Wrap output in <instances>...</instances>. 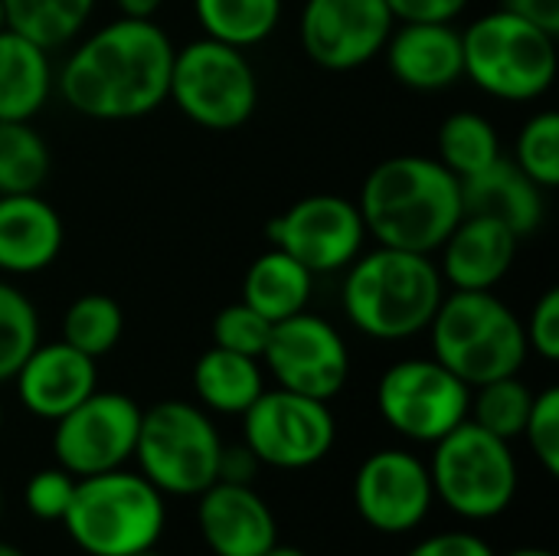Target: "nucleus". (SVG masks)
Here are the masks:
<instances>
[{
    "mask_svg": "<svg viewBox=\"0 0 559 556\" xmlns=\"http://www.w3.org/2000/svg\"><path fill=\"white\" fill-rule=\"evenodd\" d=\"M465 75L501 102H534L557 79V36L511 13L491 10L462 29Z\"/></svg>",
    "mask_w": 559,
    "mask_h": 556,
    "instance_id": "423d86ee",
    "label": "nucleus"
},
{
    "mask_svg": "<svg viewBox=\"0 0 559 556\" xmlns=\"http://www.w3.org/2000/svg\"><path fill=\"white\" fill-rule=\"evenodd\" d=\"M357 210L377 246L432 256L465 216L462 180L436 157H386L367 174Z\"/></svg>",
    "mask_w": 559,
    "mask_h": 556,
    "instance_id": "f03ea898",
    "label": "nucleus"
},
{
    "mask_svg": "<svg viewBox=\"0 0 559 556\" xmlns=\"http://www.w3.org/2000/svg\"><path fill=\"white\" fill-rule=\"evenodd\" d=\"M265 236L311 275H331L347 269L364 252L367 226L354 200L337 193H311L269 220Z\"/></svg>",
    "mask_w": 559,
    "mask_h": 556,
    "instance_id": "ddd939ff",
    "label": "nucleus"
},
{
    "mask_svg": "<svg viewBox=\"0 0 559 556\" xmlns=\"http://www.w3.org/2000/svg\"><path fill=\"white\" fill-rule=\"evenodd\" d=\"M508 556H557V554H550V551H544V547H521V551H511Z\"/></svg>",
    "mask_w": 559,
    "mask_h": 556,
    "instance_id": "c03bdc74",
    "label": "nucleus"
},
{
    "mask_svg": "<svg viewBox=\"0 0 559 556\" xmlns=\"http://www.w3.org/2000/svg\"><path fill=\"white\" fill-rule=\"evenodd\" d=\"M396 26L386 0H305L301 46L328 72H350L383 52Z\"/></svg>",
    "mask_w": 559,
    "mask_h": 556,
    "instance_id": "2eb2a0df",
    "label": "nucleus"
},
{
    "mask_svg": "<svg viewBox=\"0 0 559 556\" xmlns=\"http://www.w3.org/2000/svg\"><path fill=\"white\" fill-rule=\"evenodd\" d=\"M193 13L203 36L249 49L275 33L282 20V0H193Z\"/></svg>",
    "mask_w": 559,
    "mask_h": 556,
    "instance_id": "a878e982",
    "label": "nucleus"
},
{
    "mask_svg": "<svg viewBox=\"0 0 559 556\" xmlns=\"http://www.w3.org/2000/svg\"><path fill=\"white\" fill-rule=\"evenodd\" d=\"M255 472H259V462L246 446H223V452H219V478L216 482L252 485Z\"/></svg>",
    "mask_w": 559,
    "mask_h": 556,
    "instance_id": "ea45409f",
    "label": "nucleus"
},
{
    "mask_svg": "<svg viewBox=\"0 0 559 556\" xmlns=\"http://www.w3.org/2000/svg\"><path fill=\"white\" fill-rule=\"evenodd\" d=\"M95 10V0H3L7 26L43 49L72 43Z\"/></svg>",
    "mask_w": 559,
    "mask_h": 556,
    "instance_id": "bb28decb",
    "label": "nucleus"
},
{
    "mask_svg": "<svg viewBox=\"0 0 559 556\" xmlns=\"http://www.w3.org/2000/svg\"><path fill=\"white\" fill-rule=\"evenodd\" d=\"M49 174V147L29 121H0V193H36Z\"/></svg>",
    "mask_w": 559,
    "mask_h": 556,
    "instance_id": "7c9ffc66",
    "label": "nucleus"
},
{
    "mask_svg": "<svg viewBox=\"0 0 559 556\" xmlns=\"http://www.w3.org/2000/svg\"><path fill=\"white\" fill-rule=\"evenodd\" d=\"M141 406L128 393L95 390L75 410L56 419L52 456L75 478L124 469L134 459Z\"/></svg>",
    "mask_w": 559,
    "mask_h": 556,
    "instance_id": "f8f14e48",
    "label": "nucleus"
},
{
    "mask_svg": "<svg viewBox=\"0 0 559 556\" xmlns=\"http://www.w3.org/2000/svg\"><path fill=\"white\" fill-rule=\"evenodd\" d=\"M311 288H314V275L298 259L272 246L246 269L242 301L275 324L305 311L311 301Z\"/></svg>",
    "mask_w": 559,
    "mask_h": 556,
    "instance_id": "393cba45",
    "label": "nucleus"
},
{
    "mask_svg": "<svg viewBox=\"0 0 559 556\" xmlns=\"http://www.w3.org/2000/svg\"><path fill=\"white\" fill-rule=\"evenodd\" d=\"M7 26V16H3V0H0V29Z\"/></svg>",
    "mask_w": 559,
    "mask_h": 556,
    "instance_id": "de8ad7c7",
    "label": "nucleus"
},
{
    "mask_svg": "<svg viewBox=\"0 0 559 556\" xmlns=\"http://www.w3.org/2000/svg\"><path fill=\"white\" fill-rule=\"evenodd\" d=\"M197 498V524L213 556H262L278 544L275 514L252 485L213 482Z\"/></svg>",
    "mask_w": 559,
    "mask_h": 556,
    "instance_id": "f3484780",
    "label": "nucleus"
},
{
    "mask_svg": "<svg viewBox=\"0 0 559 556\" xmlns=\"http://www.w3.org/2000/svg\"><path fill=\"white\" fill-rule=\"evenodd\" d=\"M501 10H511L559 36V0H501Z\"/></svg>",
    "mask_w": 559,
    "mask_h": 556,
    "instance_id": "a19ab883",
    "label": "nucleus"
},
{
    "mask_svg": "<svg viewBox=\"0 0 559 556\" xmlns=\"http://www.w3.org/2000/svg\"><path fill=\"white\" fill-rule=\"evenodd\" d=\"M167 98L193 125L206 131H233L252 118L259 105V79L246 49L203 36L174 49Z\"/></svg>",
    "mask_w": 559,
    "mask_h": 556,
    "instance_id": "1a4fd4ad",
    "label": "nucleus"
},
{
    "mask_svg": "<svg viewBox=\"0 0 559 556\" xmlns=\"http://www.w3.org/2000/svg\"><path fill=\"white\" fill-rule=\"evenodd\" d=\"M524 439L547 475H559V390L534 393V406L524 426Z\"/></svg>",
    "mask_w": 559,
    "mask_h": 556,
    "instance_id": "f704fd0d",
    "label": "nucleus"
},
{
    "mask_svg": "<svg viewBox=\"0 0 559 556\" xmlns=\"http://www.w3.org/2000/svg\"><path fill=\"white\" fill-rule=\"evenodd\" d=\"M262 364L282 390L331 403L350 377V351L341 331L308 308L275 321Z\"/></svg>",
    "mask_w": 559,
    "mask_h": 556,
    "instance_id": "4468645a",
    "label": "nucleus"
},
{
    "mask_svg": "<svg viewBox=\"0 0 559 556\" xmlns=\"http://www.w3.org/2000/svg\"><path fill=\"white\" fill-rule=\"evenodd\" d=\"M432 446L429 478L449 511L465 521H491L511 508L521 482L511 442L465 419Z\"/></svg>",
    "mask_w": 559,
    "mask_h": 556,
    "instance_id": "6e6552de",
    "label": "nucleus"
},
{
    "mask_svg": "<svg viewBox=\"0 0 559 556\" xmlns=\"http://www.w3.org/2000/svg\"><path fill=\"white\" fill-rule=\"evenodd\" d=\"M223 439L203 406L164 400L141 410L138 472L164 498H197L219 478Z\"/></svg>",
    "mask_w": 559,
    "mask_h": 556,
    "instance_id": "0eeeda50",
    "label": "nucleus"
},
{
    "mask_svg": "<svg viewBox=\"0 0 559 556\" xmlns=\"http://www.w3.org/2000/svg\"><path fill=\"white\" fill-rule=\"evenodd\" d=\"M514 164L540 187L554 190L559 184V115L537 111L524 121L514 141Z\"/></svg>",
    "mask_w": 559,
    "mask_h": 556,
    "instance_id": "473e14b6",
    "label": "nucleus"
},
{
    "mask_svg": "<svg viewBox=\"0 0 559 556\" xmlns=\"http://www.w3.org/2000/svg\"><path fill=\"white\" fill-rule=\"evenodd\" d=\"M167 524V498L128 469L75 482L62 518L72 544L88 556H128L157 547Z\"/></svg>",
    "mask_w": 559,
    "mask_h": 556,
    "instance_id": "39448f33",
    "label": "nucleus"
},
{
    "mask_svg": "<svg viewBox=\"0 0 559 556\" xmlns=\"http://www.w3.org/2000/svg\"><path fill=\"white\" fill-rule=\"evenodd\" d=\"M269 334H272V321L262 318L246 301L226 305L213 318V344L223 347V351H236V354L255 357V360H262Z\"/></svg>",
    "mask_w": 559,
    "mask_h": 556,
    "instance_id": "72a5a7b5",
    "label": "nucleus"
},
{
    "mask_svg": "<svg viewBox=\"0 0 559 556\" xmlns=\"http://www.w3.org/2000/svg\"><path fill=\"white\" fill-rule=\"evenodd\" d=\"M0 426H3V406H0Z\"/></svg>",
    "mask_w": 559,
    "mask_h": 556,
    "instance_id": "09e8293b",
    "label": "nucleus"
},
{
    "mask_svg": "<svg viewBox=\"0 0 559 556\" xmlns=\"http://www.w3.org/2000/svg\"><path fill=\"white\" fill-rule=\"evenodd\" d=\"M242 439L259 465L298 472L328 459L337 439V423L328 403L275 387L262 390L242 413Z\"/></svg>",
    "mask_w": 559,
    "mask_h": 556,
    "instance_id": "9b49d317",
    "label": "nucleus"
},
{
    "mask_svg": "<svg viewBox=\"0 0 559 556\" xmlns=\"http://www.w3.org/2000/svg\"><path fill=\"white\" fill-rule=\"evenodd\" d=\"M544 193L514 161L498 157L491 167L462 180V210L504 223L518 239L534 236L544 223Z\"/></svg>",
    "mask_w": 559,
    "mask_h": 556,
    "instance_id": "4be33fe9",
    "label": "nucleus"
},
{
    "mask_svg": "<svg viewBox=\"0 0 559 556\" xmlns=\"http://www.w3.org/2000/svg\"><path fill=\"white\" fill-rule=\"evenodd\" d=\"M426 331L432 357L468 387L521 374L531 354L524 321L495 292L442 295Z\"/></svg>",
    "mask_w": 559,
    "mask_h": 556,
    "instance_id": "20e7f679",
    "label": "nucleus"
},
{
    "mask_svg": "<svg viewBox=\"0 0 559 556\" xmlns=\"http://www.w3.org/2000/svg\"><path fill=\"white\" fill-rule=\"evenodd\" d=\"M265 390L262 364L255 357L210 347L193 364V393L203 410L219 416H242Z\"/></svg>",
    "mask_w": 559,
    "mask_h": 556,
    "instance_id": "b1692460",
    "label": "nucleus"
},
{
    "mask_svg": "<svg viewBox=\"0 0 559 556\" xmlns=\"http://www.w3.org/2000/svg\"><path fill=\"white\" fill-rule=\"evenodd\" d=\"M354 505L380 534L416 531L436 505L429 465L406 449H380L367 456L354 478Z\"/></svg>",
    "mask_w": 559,
    "mask_h": 556,
    "instance_id": "dca6fc26",
    "label": "nucleus"
},
{
    "mask_svg": "<svg viewBox=\"0 0 559 556\" xmlns=\"http://www.w3.org/2000/svg\"><path fill=\"white\" fill-rule=\"evenodd\" d=\"M118 13L121 16H131V20H154V13L164 7V0H115Z\"/></svg>",
    "mask_w": 559,
    "mask_h": 556,
    "instance_id": "79ce46f5",
    "label": "nucleus"
},
{
    "mask_svg": "<svg viewBox=\"0 0 559 556\" xmlns=\"http://www.w3.org/2000/svg\"><path fill=\"white\" fill-rule=\"evenodd\" d=\"M406 556H498L478 534L468 531H445L432 534L429 541L416 544Z\"/></svg>",
    "mask_w": 559,
    "mask_h": 556,
    "instance_id": "58836bf2",
    "label": "nucleus"
},
{
    "mask_svg": "<svg viewBox=\"0 0 559 556\" xmlns=\"http://www.w3.org/2000/svg\"><path fill=\"white\" fill-rule=\"evenodd\" d=\"M0 556H26V554H23L20 547H13V544H3V541H0Z\"/></svg>",
    "mask_w": 559,
    "mask_h": 556,
    "instance_id": "a18cd8bd",
    "label": "nucleus"
},
{
    "mask_svg": "<svg viewBox=\"0 0 559 556\" xmlns=\"http://www.w3.org/2000/svg\"><path fill=\"white\" fill-rule=\"evenodd\" d=\"M445 282L432 256L377 246L347 265L344 311L373 341H406L429 328Z\"/></svg>",
    "mask_w": 559,
    "mask_h": 556,
    "instance_id": "7ed1b4c3",
    "label": "nucleus"
},
{
    "mask_svg": "<svg viewBox=\"0 0 559 556\" xmlns=\"http://www.w3.org/2000/svg\"><path fill=\"white\" fill-rule=\"evenodd\" d=\"M396 23H455L468 0H386Z\"/></svg>",
    "mask_w": 559,
    "mask_h": 556,
    "instance_id": "4c0bfd02",
    "label": "nucleus"
},
{
    "mask_svg": "<svg viewBox=\"0 0 559 556\" xmlns=\"http://www.w3.org/2000/svg\"><path fill=\"white\" fill-rule=\"evenodd\" d=\"M524 338H527V347L544 357L547 364L559 360V292L557 288H547L534 308H531V318L524 321Z\"/></svg>",
    "mask_w": 559,
    "mask_h": 556,
    "instance_id": "e433bc0d",
    "label": "nucleus"
},
{
    "mask_svg": "<svg viewBox=\"0 0 559 556\" xmlns=\"http://www.w3.org/2000/svg\"><path fill=\"white\" fill-rule=\"evenodd\" d=\"M262 556H308V554H301L298 547H285V544H272L269 551Z\"/></svg>",
    "mask_w": 559,
    "mask_h": 556,
    "instance_id": "37998d69",
    "label": "nucleus"
},
{
    "mask_svg": "<svg viewBox=\"0 0 559 556\" xmlns=\"http://www.w3.org/2000/svg\"><path fill=\"white\" fill-rule=\"evenodd\" d=\"M128 556H164L157 547H147V551H138V554H128Z\"/></svg>",
    "mask_w": 559,
    "mask_h": 556,
    "instance_id": "49530a36",
    "label": "nucleus"
},
{
    "mask_svg": "<svg viewBox=\"0 0 559 556\" xmlns=\"http://www.w3.org/2000/svg\"><path fill=\"white\" fill-rule=\"evenodd\" d=\"M518 242L521 239L504 223L465 213L449 233V239L439 246V275L455 292H491L508 279L518 256Z\"/></svg>",
    "mask_w": 559,
    "mask_h": 556,
    "instance_id": "aec40b11",
    "label": "nucleus"
},
{
    "mask_svg": "<svg viewBox=\"0 0 559 556\" xmlns=\"http://www.w3.org/2000/svg\"><path fill=\"white\" fill-rule=\"evenodd\" d=\"M472 403H468V419L481 429H488L491 436L514 442L518 436H524L531 406H534V393L531 387L514 374V377H498L488 380L481 387H472Z\"/></svg>",
    "mask_w": 559,
    "mask_h": 556,
    "instance_id": "c756f323",
    "label": "nucleus"
},
{
    "mask_svg": "<svg viewBox=\"0 0 559 556\" xmlns=\"http://www.w3.org/2000/svg\"><path fill=\"white\" fill-rule=\"evenodd\" d=\"M383 56L390 75L413 92H442L465 79L462 29L452 23H396Z\"/></svg>",
    "mask_w": 559,
    "mask_h": 556,
    "instance_id": "6ab92c4d",
    "label": "nucleus"
},
{
    "mask_svg": "<svg viewBox=\"0 0 559 556\" xmlns=\"http://www.w3.org/2000/svg\"><path fill=\"white\" fill-rule=\"evenodd\" d=\"M174 49L154 20L118 16L69 52L59 92L75 115L92 121L144 118L167 102Z\"/></svg>",
    "mask_w": 559,
    "mask_h": 556,
    "instance_id": "f257e3e1",
    "label": "nucleus"
},
{
    "mask_svg": "<svg viewBox=\"0 0 559 556\" xmlns=\"http://www.w3.org/2000/svg\"><path fill=\"white\" fill-rule=\"evenodd\" d=\"M66 242L62 216L39 193H0V272L36 275Z\"/></svg>",
    "mask_w": 559,
    "mask_h": 556,
    "instance_id": "412c9836",
    "label": "nucleus"
},
{
    "mask_svg": "<svg viewBox=\"0 0 559 556\" xmlns=\"http://www.w3.org/2000/svg\"><path fill=\"white\" fill-rule=\"evenodd\" d=\"M39 344L36 305L10 282L0 279V383L13 380L26 354Z\"/></svg>",
    "mask_w": 559,
    "mask_h": 556,
    "instance_id": "2f4dec72",
    "label": "nucleus"
},
{
    "mask_svg": "<svg viewBox=\"0 0 559 556\" xmlns=\"http://www.w3.org/2000/svg\"><path fill=\"white\" fill-rule=\"evenodd\" d=\"M121 331H124V311L111 295H102V292L79 295L66 308V318H62V341L88 354L92 360L115 351L121 341Z\"/></svg>",
    "mask_w": 559,
    "mask_h": 556,
    "instance_id": "c85d7f7f",
    "label": "nucleus"
},
{
    "mask_svg": "<svg viewBox=\"0 0 559 556\" xmlns=\"http://www.w3.org/2000/svg\"><path fill=\"white\" fill-rule=\"evenodd\" d=\"M472 387L436 357H406L383 370L377 410L383 423L409 442H439L468 419Z\"/></svg>",
    "mask_w": 559,
    "mask_h": 556,
    "instance_id": "9d476101",
    "label": "nucleus"
},
{
    "mask_svg": "<svg viewBox=\"0 0 559 556\" xmlns=\"http://www.w3.org/2000/svg\"><path fill=\"white\" fill-rule=\"evenodd\" d=\"M13 383L29 416L56 423L98 390V370L88 354L69 347L66 341H52L36 344L26 354V360L13 374Z\"/></svg>",
    "mask_w": 559,
    "mask_h": 556,
    "instance_id": "a211bd4d",
    "label": "nucleus"
},
{
    "mask_svg": "<svg viewBox=\"0 0 559 556\" xmlns=\"http://www.w3.org/2000/svg\"><path fill=\"white\" fill-rule=\"evenodd\" d=\"M436 161L449 167L459 180L491 167L501 154L498 128L478 111H455L439 125L436 138Z\"/></svg>",
    "mask_w": 559,
    "mask_h": 556,
    "instance_id": "cd10ccee",
    "label": "nucleus"
},
{
    "mask_svg": "<svg viewBox=\"0 0 559 556\" xmlns=\"http://www.w3.org/2000/svg\"><path fill=\"white\" fill-rule=\"evenodd\" d=\"M75 475H69L66 469H43L36 472L26 488H23V505L26 511L36 518V521H46V524H62L66 511H69V501L75 495Z\"/></svg>",
    "mask_w": 559,
    "mask_h": 556,
    "instance_id": "c9c22d12",
    "label": "nucleus"
},
{
    "mask_svg": "<svg viewBox=\"0 0 559 556\" xmlns=\"http://www.w3.org/2000/svg\"><path fill=\"white\" fill-rule=\"evenodd\" d=\"M52 92L49 49L20 36L16 29H0V121H33Z\"/></svg>",
    "mask_w": 559,
    "mask_h": 556,
    "instance_id": "5701e85b",
    "label": "nucleus"
}]
</instances>
